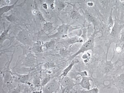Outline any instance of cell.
Segmentation results:
<instances>
[{
	"instance_id": "8",
	"label": "cell",
	"mask_w": 124,
	"mask_h": 93,
	"mask_svg": "<svg viewBox=\"0 0 124 93\" xmlns=\"http://www.w3.org/2000/svg\"><path fill=\"white\" fill-rule=\"evenodd\" d=\"M11 29V24H10L6 29H5L4 26V30L1 33L0 35V44L1 46L6 40L8 39L11 41H13L14 39L15 38V37L11 36V34L9 33V31Z\"/></svg>"
},
{
	"instance_id": "17",
	"label": "cell",
	"mask_w": 124,
	"mask_h": 93,
	"mask_svg": "<svg viewBox=\"0 0 124 93\" xmlns=\"http://www.w3.org/2000/svg\"><path fill=\"white\" fill-rule=\"evenodd\" d=\"M83 39L82 38V37L75 36L68 39L65 42L66 43V44H68V45H72V44L76 43H82L83 42Z\"/></svg>"
},
{
	"instance_id": "16",
	"label": "cell",
	"mask_w": 124,
	"mask_h": 93,
	"mask_svg": "<svg viewBox=\"0 0 124 93\" xmlns=\"http://www.w3.org/2000/svg\"><path fill=\"white\" fill-rule=\"evenodd\" d=\"M56 28V27H54L53 23L50 22H46L43 25V31L45 32H48V34H50L55 30Z\"/></svg>"
},
{
	"instance_id": "33",
	"label": "cell",
	"mask_w": 124,
	"mask_h": 93,
	"mask_svg": "<svg viewBox=\"0 0 124 93\" xmlns=\"http://www.w3.org/2000/svg\"><path fill=\"white\" fill-rule=\"evenodd\" d=\"M119 38H120V42H124V27L123 28V29L121 31V32L120 33V36H119Z\"/></svg>"
},
{
	"instance_id": "7",
	"label": "cell",
	"mask_w": 124,
	"mask_h": 93,
	"mask_svg": "<svg viewBox=\"0 0 124 93\" xmlns=\"http://www.w3.org/2000/svg\"><path fill=\"white\" fill-rule=\"evenodd\" d=\"M36 63L35 55L34 54L29 53L27 54L23 60L22 66L27 68H33L35 66Z\"/></svg>"
},
{
	"instance_id": "6",
	"label": "cell",
	"mask_w": 124,
	"mask_h": 93,
	"mask_svg": "<svg viewBox=\"0 0 124 93\" xmlns=\"http://www.w3.org/2000/svg\"><path fill=\"white\" fill-rule=\"evenodd\" d=\"M59 86V84L56 79H52L46 85L43 87V93H54L56 92Z\"/></svg>"
},
{
	"instance_id": "18",
	"label": "cell",
	"mask_w": 124,
	"mask_h": 93,
	"mask_svg": "<svg viewBox=\"0 0 124 93\" xmlns=\"http://www.w3.org/2000/svg\"><path fill=\"white\" fill-rule=\"evenodd\" d=\"M19 1V0H16L13 4L11 5H7V6H3L2 7L0 8V17H1L3 15L7 13L10 10H12L15 7V6L17 4V3Z\"/></svg>"
},
{
	"instance_id": "35",
	"label": "cell",
	"mask_w": 124,
	"mask_h": 93,
	"mask_svg": "<svg viewBox=\"0 0 124 93\" xmlns=\"http://www.w3.org/2000/svg\"><path fill=\"white\" fill-rule=\"evenodd\" d=\"M9 93H20V89L19 86L16 88V89H12Z\"/></svg>"
},
{
	"instance_id": "36",
	"label": "cell",
	"mask_w": 124,
	"mask_h": 93,
	"mask_svg": "<svg viewBox=\"0 0 124 93\" xmlns=\"http://www.w3.org/2000/svg\"><path fill=\"white\" fill-rule=\"evenodd\" d=\"M122 49L121 48H120L119 47H117H117L116 48V50L117 51V52H120L122 51Z\"/></svg>"
},
{
	"instance_id": "2",
	"label": "cell",
	"mask_w": 124,
	"mask_h": 93,
	"mask_svg": "<svg viewBox=\"0 0 124 93\" xmlns=\"http://www.w3.org/2000/svg\"><path fill=\"white\" fill-rule=\"evenodd\" d=\"M14 53L15 51L12 54L11 60L9 61L8 58V62L6 63L4 66L3 68H1L0 74L3 79L4 85L5 84L11 85L13 80V74L10 69V63L13 58V55L14 54Z\"/></svg>"
},
{
	"instance_id": "24",
	"label": "cell",
	"mask_w": 124,
	"mask_h": 93,
	"mask_svg": "<svg viewBox=\"0 0 124 93\" xmlns=\"http://www.w3.org/2000/svg\"><path fill=\"white\" fill-rule=\"evenodd\" d=\"M58 65L52 62V61H48L44 64V68L46 70H50L53 68H56Z\"/></svg>"
},
{
	"instance_id": "37",
	"label": "cell",
	"mask_w": 124,
	"mask_h": 93,
	"mask_svg": "<svg viewBox=\"0 0 124 93\" xmlns=\"http://www.w3.org/2000/svg\"><path fill=\"white\" fill-rule=\"evenodd\" d=\"M87 5L89 6V7H92V6H93V3H92V2H89L87 3Z\"/></svg>"
},
{
	"instance_id": "13",
	"label": "cell",
	"mask_w": 124,
	"mask_h": 93,
	"mask_svg": "<svg viewBox=\"0 0 124 93\" xmlns=\"http://www.w3.org/2000/svg\"><path fill=\"white\" fill-rule=\"evenodd\" d=\"M114 55L115 51L111 60H110V61H108L107 58H106V63L105 64L104 67L103 68L104 72L106 73H108L110 72H112L115 70L114 66V63H113L112 62V61L114 57Z\"/></svg>"
},
{
	"instance_id": "15",
	"label": "cell",
	"mask_w": 124,
	"mask_h": 93,
	"mask_svg": "<svg viewBox=\"0 0 124 93\" xmlns=\"http://www.w3.org/2000/svg\"><path fill=\"white\" fill-rule=\"evenodd\" d=\"M79 62V61L78 60H73L70 63L65 69L63 72H62V74L60 75V77H62V78H64L66 76L68 73L70 71L72 70L74 65L78 63Z\"/></svg>"
},
{
	"instance_id": "38",
	"label": "cell",
	"mask_w": 124,
	"mask_h": 93,
	"mask_svg": "<svg viewBox=\"0 0 124 93\" xmlns=\"http://www.w3.org/2000/svg\"><path fill=\"white\" fill-rule=\"evenodd\" d=\"M61 89H62V92H61V93H65V91L67 89L66 88L62 87H61Z\"/></svg>"
},
{
	"instance_id": "14",
	"label": "cell",
	"mask_w": 124,
	"mask_h": 93,
	"mask_svg": "<svg viewBox=\"0 0 124 93\" xmlns=\"http://www.w3.org/2000/svg\"><path fill=\"white\" fill-rule=\"evenodd\" d=\"M13 75H16V80L18 82L21 83H28L30 80V76L29 74L25 75H20L18 74L13 73Z\"/></svg>"
},
{
	"instance_id": "1",
	"label": "cell",
	"mask_w": 124,
	"mask_h": 93,
	"mask_svg": "<svg viewBox=\"0 0 124 93\" xmlns=\"http://www.w3.org/2000/svg\"><path fill=\"white\" fill-rule=\"evenodd\" d=\"M97 33V31L95 30L93 34L84 43L76 53L71 55L68 61H72L79 54H83L89 50H93L94 45L95 38Z\"/></svg>"
},
{
	"instance_id": "34",
	"label": "cell",
	"mask_w": 124,
	"mask_h": 93,
	"mask_svg": "<svg viewBox=\"0 0 124 93\" xmlns=\"http://www.w3.org/2000/svg\"><path fill=\"white\" fill-rule=\"evenodd\" d=\"M41 5L42 7L44 8V10H47L48 8V3L45 2L41 1Z\"/></svg>"
},
{
	"instance_id": "21",
	"label": "cell",
	"mask_w": 124,
	"mask_h": 93,
	"mask_svg": "<svg viewBox=\"0 0 124 93\" xmlns=\"http://www.w3.org/2000/svg\"><path fill=\"white\" fill-rule=\"evenodd\" d=\"M32 13L33 14L36 16L37 17V18L38 19L39 21L41 22V23H43V22L45 23L46 22V21L45 19L44 18L42 13H41L38 9L34 10L32 11Z\"/></svg>"
},
{
	"instance_id": "3",
	"label": "cell",
	"mask_w": 124,
	"mask_h": 93,
	"mask_svg": "<svg viewBox=\"0 0 124 93\" xmlns=\"http://www.w3.org/2000/svg\"><path fill=\"white\" fill-rule=\"evenodd\" d=\"M15 38L24 45L27 46L31 47L34 45L32 36L28 30H21L17 34Z\"/></svg>"
},
{
	"instance_id": "10",
	"label": "cell",
	"mask_w": 124,
	"mask_h": 93,
	"mask_svg": "<svg viewBox=\"0 0 124 93\" xmlns=\"http://www.w3.org/2000/svg\"><path fill=\"white\" fill-rule=\"evenodd\" d=\"M76 85L75 81L68 77H65L62 78L61 82V85L62 87L65 88L67 89H71L73 88Z\"/></svg>"
},
{
	"instance_id": "19",
	"label": "cell",
	"mask_w": 124,
	"mask_h": 93,
	"mask_svg": "<svg viewBox=\"0 0 124 93\" xmlns=\"http://www.w3.org/2000/svg\"><path fill=\"white\" fill-rule=\"evenodd\" d=\"M67 2L63 1L62 0H56L55 1V7L58 12H60L63 10L66 6Z\"/></svg>"
},
{
	"instance_id": "4",
	"label": "cell",
	"mask_w": 124,
	"mask_h": 93,
	"mask_svg": "<svg viewBox=\"0 0 124 93\" xmlns=\"http://www.w3.org/2000/svg\"><path fill=\"white\" fill-rule=\"evenodd\" d=\"M123 28V26L120 25L117 23L116 20L115 21V24L113 27L111 32L110 33L109 35V42L106 44V46L107 47V51H108L110 48V45L112 43H116L120 36V33L122 30Z\"/></svg>"
},
{
	"instance_id": "26",
	"label": "cell",
	"mask_w": 124,
	"mask_h": 93,
	"mask_svg": "<svg viewBox=\"0 0 124 93\" xmlns=\"http://www.w3.org/2000/svg\"><path fill=\"white\" fill-rule=\"evenodd\" d=\"M4 17L6 18V19L8 21L10 22V23H16L17 21V17H16L15 15L13 14L10 15L9 16H4Z\"/></svg>"
},
{
	"instance_id": "11",
	"label": "cell",
	"mask_w": 124,
	"mask_h": 93,
	"mask_svg": "<svg viewBox=\"0 0 124 93\" xmlns=\"http://www.w3.org/2000/svg\"><path fill=\"white\" fill-rule=\"evenodd\" d=\"M68 3V4L72 6V8L70 13V17L72 20H76L82 17L79 11V8L76 6V3L72 4Z\"/></svg>"
},
{
	"instance_id": "12",
	"label": "cell",
	"mask_w": 124,
	"mask_h": 93,
	"mask_svg": "<svg viewBox=\"0 0 124 93\" xmlns=\"http://www.w3.org/2000/svg\"><path fill=\"white\" fill-rule=\"evenodd\" d=\"M90 80H92V79L89 77H82V80L79 83V85H80L83 89H86L87 90H89L91 89V86H92L90 83Z\"/></svg>"
},
{
	"instance_id": "20",
	"label": "cell",
	"mask_w": 124,
	"mask_h": 93,
	"mask_svg": "<svg viewBox=\"0 0 124 93\" xmlns=\"http://www.w3.org/2000/svg\"><path fill=\"white\" fill-rule=\"evenodd\" d=\"M56 45L55 41L54 40L52 41H47L43 45V46L45 47L46 50H53L55 49Z\"/></svg>"
},
{
	"instance_id": "25",
	"label": "cell",
	"mask_w": 124,
	"mask_h": 93,
	"mask_svg": "<svg viewBox=\"0 0 124 93\" xmlns=\"http://www.w3.org/2000/svg\"><path fill=\"white\" fill-rule=\"evenodd\" d=\"M99 89L98 88H93L89 90H79L76 91L75 92V93H99Z\"/></svg>"
},
{
	"instance_id": "29",
	"label": "cell",
	"mask_w": 124,
	"mask_h": 93,
	"mask_svg": "<svg viewBox=\"0 0 124 93\" xmlns=\"http://www.w3.org/2000/svg\"><path fill=\"white\" fill-rule=\"evenodd\" d=\"M91 58V55L89 53H86L84 54L82 56V59L83 60L84 63L87 64L89 62Z\"/></svg>"
},
{
	"instance_id": "22",
	"label": "cell",
	"mask_w": 124,
	"mask_h": 93,
	"mask_svg": "<svg viewBox=\"0 0 124 93\" xmlns=\"http://www.w3.org/2000/svg\"><path fill=\"white\" fill-rule=\"evenodd\" d=\"M32 83L36 87H39V86H41V80L40 75L36 74L34 75L33 78Z\"/></svg>"
},
{
	"instance_id": "28",
	"label": "cell",
	"mask_w": 124,
	"mask_h": 93,
	"mask_svg": "<svg viewBox=\"0 0 124 93\" xmlns=\"http://www.w3.org/2000/svg\"><path fill=\"white\" fill-rule=\"evenodd\" d=\"M52 79V78L51 76H47L45 78H44L41 81V86L44 87Z\"/></svg>"
},
{
	"instance_id": "30",
	"label": "cell",
	"mask_w": 124,
	"mask_h": 93,
	"mask_svg": "<svg viewBox=\"0 0 124 93\" xmlns=\"http://www.w3.org/2000/svg\"><path fill=\"white\" fill-rule=\"evenodd\" d=\"M60 53L61 55L62 56H68V55H70V52L68 50L65 49V48H61L60 51Z\"/></svg>"
},
{
	"instance_id": "32",
	"label": "cell",
	"mask_w": 124,
	"mask_h": 93,
	"mask_svg": "<svg viewBox=\"0 0 124 93\" xmlns=\"http://www.w3.org/2000/svg\"><path fill=\"white\" fill-rule=\"evenodd\" d=\"M75 74L76 75V76L77 77L78 75H79L81 78L84 76H88V73L86 71H84L82 72H77L75 73Z\"/></svg>"
},
{
	"instance_id": "31",
	"label": "cell",
	"mask_w": 124,
	"mask_h": 93,
	"mask_svg": "<svg viewBox=\"0 0 124 93\" xmlns=\"http://www.w3.org/2000/svg\"><path fill=\"white\" fill-rule=\"evenodd\" d=\"M46 2L48 3V6H49L51 10H53L55 8V0H46Z\"/></svg>"
},
{
	"instance_id": "27",
	"label": "cell",
	"mask_w": 124,
	"mask_h": 93,
	"mask_svg": "<svg viewBox=\"0 0 124 93\" xmlns=\"http://www.w3.org/2000/svg\"><path fill=\"white\" fill-rule=\"evenodd\" d=\"M114 26V21L112 19V13H111V14L110 15L109 18L108 19V30L109 33L111 32L113 27Z\"/></svg>"
},
{
	"instance_id": "39",
	"label": "cell",
	"mask_w": 124,
	"mask_h": 93,
	"mask_svg": "<svg viewBox=\"0 0 124 93\" xmlns=\"http://www.w3.org/2000/svg\"><path fill=\"white\" fill-rule=\"evenodd\" d=\"M36 93V92H35V93Z\"/></svg>"
},
{
	"instance_id": "9",
	"label": "cell",
	"mask_w": 124,
	"mask_h": 93,
	"mask_svg": "<svg viewBox=\"0 0 124 93\" xmlns=\"http://www.w3.org/2000/svg\"><path fill=\"white\" fill-rule=\"evenodd\" d=\"M114 85L118 90L119 93L124 90V72L116 77L114 80Z\"/></svg>"
},
{
	"instance_id": "23",
	"label": "cell",
	"mask_w": 124,
	"mask_h": 93,
	"mask_svg": "<svg viewBox=\"0 0 124 93\" xmlns=\"http://www.w3.org/2000/svg\"><path fill=\"white\" fill-rule=\"evenodd\" d=\"M85 16L88 21L93 23L94 25L96 24V18L91 13H89L87 11H86L85 13Z\"/></svg>"
},
{
	"instance_id": "5",
	"label": "cell",
	"mask_w": 124,
	"mask_h": 93,
	"mask_svg": "<svg viewBox=\"0 0 124 93\" xmlns=\"http://www.w3.org/2000/svg\"><path fill=\"white\" fill-rule=\"evenodd\" d=\"M69 24H62L57 29V32L55 34L48 36L50 39L61 38L65 39L68 37V32L70 28Z\"/></svg>"
}]
</instances>
